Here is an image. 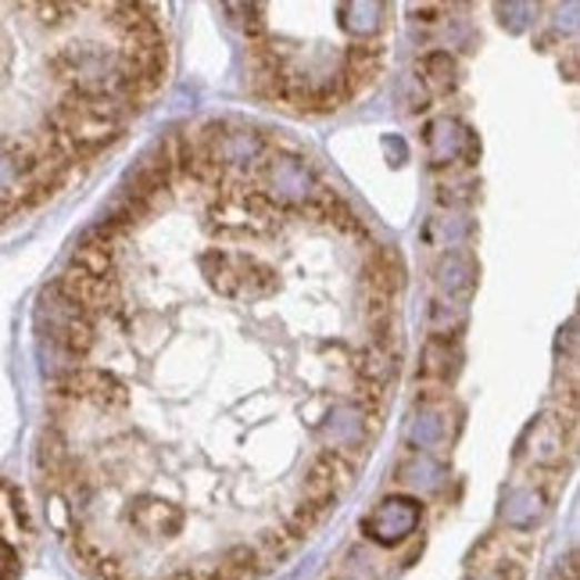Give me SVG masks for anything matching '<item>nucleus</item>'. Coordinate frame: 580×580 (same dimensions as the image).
Here are the masks:
<instances>
[{
	"instance_id": "2",
	"label": "nucleus",
	"mask_w": 580,
	"mask_h": 580,
	"mask_svg": "<svg viewBox=\"0 0 580 580\" xmlns=\"http://www.w3.org/2000/svg\"><path fill=\"white\" fill-rule=\"evenodd\" d=\"M423 523V502L409 494H391L362 520V534L383 548L401 544L416 534V527Z\"/></svg>"
},
{
	"instance_id": "9",
	"label": "nucleus",
	"mask_w": 580,
	"mask_h": 580,
	"mask_svg": "<svg viewBox=\"0 0 580 580\" xmlns=\"http://www.w3.org/2000/svg\"><path fill=\"white\" fill-rule=\"evenodd\" d=\"M456 373H459L456 341H448V337H427L423 351H419V380L444 387Z\"/></svg>"
},
{
	"instance_id": "18",
	"label": "nucleus",
	"mask_w": 580,
	"mask_h": 580,
	"mask_svg": "<svg viewBox=\"0 0 580 580\" xmlns=\"http://www.w3.org/2000/svg\"><path fill=\"white\" fill-rule=\"evenodd\" d=\"M406 104H409V111H427L430 108V93H427V87L419 83V76H409L406 79Z\"/></svg>"
},
{
	"instance_id": "15",
	"label": "nucleus",
	"mask_w": 580,
	"mask_h": 580,
	"mask_svg": "<svg viewBox=\"0 0 580 580\" xmlns=\"http://www.w3.org/2000/svg\"><path fill=\"white\" fill-rule=\"evenodd\" d=\"M466 327V309L462 304H456V301H433L430 304V330H433V337H456L459 330Z\"/></svg>"
},
{
	"instance_id": "10",
	"label": "nucleus",
	"mask_w": 580,
	"mask_h": 580,
	"mask_svg": "<svg viewBox=\"0 0 580 580\" xmlns=\"http://www.w3.org/2000/svg\"><path fill=\"white\" fill-rule=\"evenodd\" d=\"M341 14V29L351 32L354 43H373V37L383 29V4H341L337 8Z\"/></svg>"
},
{
	"instance_id": "3",
	"label": "nucleus",
	"mask_w": 580,
	"mask_h": 580,
	"mask_svg": "<svg viewBox=\"0 0 580 580\" xmlns=\"http://www.w3.org/2000/svg\"><path fill=\"white\" fill-rule=\"evenodd\" d=\"M427 154H430V166L433 169H444V166H473L477 154H480V143H477V133L470 126H462L459 119H438L427 126Z\"/></svg>"
},
{
	"instance_id": "11",
	"label": "nucleus",
	"mask_w": 580,
	"mask_h": 580,
	"mask_svg": "<svg viewBox=\"0 0 580 580\" xmlns=\"http://www.w3.org/2000/svg\"><path fill=\"white\" fill-rule=\"evenodd\" d=\"M541 509H544L541 491L523 488V483H520V488H509L506 506H502V516H506V523H509V527H516V530H530V527L538 523Z\"/></svg>"
},
{
	"instance_id": "6",
	"label": "nucleus",
	"mask_w": 580,
	"mask_h": 580,
	"mask_svg": "<svg viewBox=\"0 0 580 580\" xmlns=\"http://www.w3.org/2000/svg\"><path fill=\"white\" fill-rule=\"evenodd\" d=\"M244 266H248V258H240V254H226V251L201 254V272L219 298H240V287H244Z\"/></svg>"
},
{
	"instance_id": "13",
	"label": "nucleus",
	"mask_w": 580,
	"mask_h": 580,
	"mask_svg": "<svg viewBox=\"0 0 580 580\" xmlns=\"http://www.w3.org/2000/svg\"><path fill=\"white\" fill-rule=\"evenodd\" d=\"M423 87L427 93H444L456 87V58H451L448 51H430L423 58Z\"/></svg>"
},
{
	"instance_id": "1",
	"label": "nucleus",
	"mask_w": 580,
	"mask_h": 580,
	"mask_svg": "<svg viewBox=\"0 0 580 580\" xmlns=\"http://www.w3.org/2000/svg\"><path fill=\"white\" fill-rule=\"evenodd\" d=\"M319 438L330 451H337L354 473H359V466L369 456V444H373V438L366 433V416L354 398H341L337 406L327 409V416L319 419Z\"/></svg>"
},
{
	"instance_id": "14",
	"label": "nucleus",
	"mask_w": 580,
	"mask_h": 580,
	"mask_svg": "<svg viewBox=\"0 0 580 580\" xmlns=\"http://www.w3.org/2000/svg\"><path fill=\"white\" fill-rule=\"evenodd\" d=\"M409 441H412L416 448H423V451L438 448V444L444 441V419H441V412L419 409L416 419L409 423Z\"/></svg>"
},
{
	"instance_id": "8",
	"label": "nucleus",
	"mask_w": 580,
	"mask_h": 580,
	"mask_svg": "<svg viewBox=\"0 0 580 580\" xmlns=\"http://www.w3.org/2000/svg\"><path fill=\"white\" fill-rule=\"evenodd\" d=\"M406 287V269L394 248H373L366 258V290L369 294H387L398 298V290Z\"/></svg>"
},
{
	"instance_id": "20",
	"label": "nucleus",
	"mask_w": 580,
	"mask_h": 580,
	"mask_svg": "<svg viewBox=\"0 0 580 580\" xmlns=\"http://www.w3.org/2000/svg\"><path fill=\"white\" fill-rule=\"evenodd\" d=\"M562 344H567V354L573 359V348H577V319H570V322H567V330L559 333V348H562Z\"/></svg>"
},
{
	"instance_id": "16",
	"label": "nucleus",
	"mask_w": 580,
	"mask_h": 580,
	"mask_svg": "<svg viewBox=\"0 0 580 580\" xmlns=\"http://www.w3.org/2000/svg\"><path fill=\"white\" fill-rule=\"evenodd\" d=\"M366 322H383V319H394V298L387 294H369L366 290Z\"/></svg>"
},
{
	"instance_id": "5",
	"label": "nucleus",
	"mask_w": 580,
	"mask_h": 580,
	"mask_svg": "<svg viewBox=\"0 0 580 580\" xmlns=\"http://www.w3.org/2000/svg\"><path fill=\"white\" fill-rule=\"evenodd\" d=\"M183 509L172 506V502H161V498H137L129 506V523L143 534H161V538H172L183 530Z\"/></svg>"
},
{
	"instance_id": "7",
	"label": "nucleus",
	"mask_w": 580,
	"mask_h": 580,
	"mask_svg": "<svg viewBox=\"0 0 580 580\" xmlns=\"http://www.w3.org/2000/svg\"><path fill=\"white\" fill-rule=\"evenodd\" d=\"M433 283L448 298H466L477 283V262L470 251H444L433 266Z\"/></svg>"
},
{
	"instance_id": "12",
	"label": "nucleus",
	"mask_w": 580,
	"mask_h": 580,
	"mask_svg": "<svg viewBox=\"0 0 580 580\" xmlns=\"http://www.w3.org/2000/svg\"><path fill=\"white\" fill-rule=\"evenodd\" d=\"M398 480L409 483V488H419V491H433V488H441L444 466L433 462L430 456H416L412 462H406V466L398 470Z\"/></svg>"
},
{
	"instance_id": "17",
	"label": "nucleus",
	"mask_w": 580,
	"mask_h": 580,
	"mask_svg": "<svg viewBox=\"0 0 580 580\" xmlns=\"http://www.w3.org/2000/svg\"><path fill=\"white\" fill-rule=\"evenodd\" d=\"M498 14H502V26H509V32H523L527 19L523 14H534L530 4H498Z\"/></svg>"
},
{
	"instance_id": "4",
	"label": "nucleus",
	"mask_w": 580,
	"mask_h": 580,
	"mask_svg": "<svg viewBox=\"0 0 580 580\" xmlns=\"http://www.w3.org/2000/svg\"><path fill=\"white\" fill-rule=\"evenodd\" d=\"M341 87L348 93V101H354L366 87L377 83V76L383 72V51L380 43H351L341 58Z\"/></svg>"
},
{
	"instance_id": "19",
	"label": "nucleus",
	"mask_w": 580,
	"mask_h": 580,
	"mask_svg": "<svg viewBox=\"0 0 580 580\" xmlns=\"http://www.w3.org/2000/svg\"><path fill=\"white\" fill-rule=\"evenodd\" d=\"M383 154L391 158V166H406V158H409L406 140H401V137H383Z\"/></svg>"
}]
</instances>
